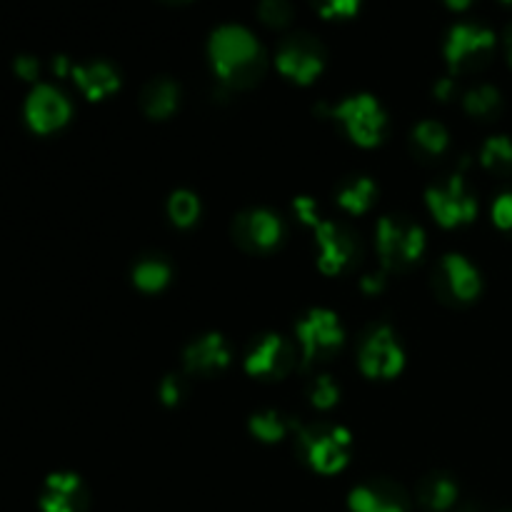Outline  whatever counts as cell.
<instances>
[{
  "label": "cell",
  "mask_w": 512,
  "mask_h": 512,
  "mask_svg": "<svg viewBox=\"0 0 512 512\" xmlns=\"http://www.w3.org/2000/svg\"><path fill=\"white\" fill-rule=\"evenodd\" d=\"M210 63L220 83L230 90L253 88L265 73V53L243 25H223L210 38Z\"/></svg>",
  "instance_id": "obj_1"
},
{
  "label": "cell",
  "mask_w": 512,
  "mask_h": 512,
  "mask_svg": "<svg viewBox=\"0 0 512 512\" xmlns=\"http://www.w3.org/2000/svg\"><path fill=\"white\" fill-rule=\"evenodd\" d=\"M418 503L430 512H445L458 503V483L448 473H430L418 485Z\"/></svg>",
  "instance_id": "obj_20"
},
{
  "label": "cell",
  "mask_w": 512,
  "mask_h": 512,
  "mask_svg": "<svg viewBox=\"0 0 512 512\" xmlns=\"http://www.w3.org/2000/svg\"><path fill=\"white\" fill-rule=\"evenodd\" d=\"M463 108L465 113L473 115V118L490 120L500 113V108H503V95H500V90L495 88V85L480 83L463 95Z\"/></svg>",
  "instance_id": "obj_25"
},
{
  "label": "cell",
  "mask_w": 512,
  "mask_h": 512,
  "mask_svg": "<svg viewBox=\"0 0 512 512\" xmlns=\"http://www.w3.org/2000/svg\"><path fill=\"white\" fill-rule=\"evenodd\" d=\"M300 450L313 470L323 475H335L348 465L350 433L330 423H310L295 428Z\"/></svg>",
  "instance_id": "obj_3"
},
{
  "label": "cell",
  "mask_w": 512,
  "mask_h": 512,
  "mask_svg": "<svg viewBox=\"0 0 512 512\" xmlns=\"http://www.w3.org/2000/svg\"><path fill=\"white\" fill-rule=\"evenodd\" d=\"M168 215L178 228H190L200 215V200L190 190H178L168 200Z\"/></svg>",
  "instance_id": "obj_27"
},
{
  "label": "cell",
  "mask_w": 512,
  "mask_h": 512,
  "mask_svg": "<svg viewBox=\"0 0 512 512\" xmlns=\"http://www.w3.org/2000/svg\"><path fill=\"white\" fill-rule=\"evenodd\" d=\"M330 118L345 130L350 140L360 148H375L383 143L388 130V115L373 95H353L330 110Z\"/></svg>",
  "instance_id": "obj_4"
},
{
  "label": "cell",
  "mask_w": 512,
  "mask_h": 512,
  "mask_svg": "<svg viewBox=\"0 0 512 512\" xmlns=\"http://www.w3.org/2000/svg\"><path fill=\"white\" fill-rule=\"evenodd\" d=\"M435 95H438L440 100L453 98V95H455V80L453 78L438 80V85H435Z\"/></svg>",
  "instance_id": "obj_36"
},
{
  "label": "cell",
  "mask_w": 512,
  "mask_h": 512,
  "mask_svg": "<svg viewBox=\"0 0 512 512\" xmlns=\"http://www.w3.org/2000/svg\"><path fill=\"white\" fill-rule=\"evenodd\" d=\"M15 73L23 80H35L40 73V63L35 58H30V55H20V58L15 60Z\"/></svg>",
  "instance_id": "obj_34"
},
{
  "label": "cell",
  "mask_w": 512,
  "mask_h": 512,
  "mask_svg": "<svg viewBox=\"0 0 512 512\" xmlns=\"http://www.w3.org/2000/svg\"><path fill=\"white\" fill-rule=\"evenodd\" d=\"M353 512H410V498L398 483L370 480L358 485L348 498Z\"/></svg>",
  "instance_id": "obj_15"
},
{
  "label": "cell",
  "mask_w": 512,
  "mask_h": 512,
  "mask_svg": "<svg viewBox=\"0 0 512 512\" xmlns=\"http://www.w3.org/2000/svg\"><path fill=\"white\" fill-rule=\"evenodd\" d=\"M508 3H512V0H508Z\"/></svg>",
  "instance_id": "obj_40"
},
{
  "label": "cell",
  "mask_w": 512,
  "mask_h": 512,
  "mask_svg": "<svg viewBox=\"0 0 512 512\" xmlns=\"http://www.w3.org/2000/svg\"><path fill=\"white\" fill-rule=\"evenodd\" d=\"M43 512H85L88 510V493L78 475L58 473L50 475L45 483L43 498H40Z\"/></svg>",
  "instance_id": "obj_17"
},
{
  "label": "cell",
  "mask_w": 512,
  "mask_h": 512,
  "mask_svg": "<svg viewBox=\"0 0 512 512\" xmlns=\"http://www.w3.org/2000/svg\"><path fill=\"white\" fill-rule=\"evenodd\" d=\"M73 80L80 88V93L88 100H103L118 90L120 78L118 70L105 60H90V63L73 65Z\"/></svg>",
  "instance_id": "obj_18"
},
{
  "label": "cell",
  "mask_w": 512,
  "mask_h": 512,
  "mask_svg": "<svg viewBox=\"0 0 512 512\" xmlns=\"http://www.w3.org/2000/svg\"><path fill=\"white\" fill-rule=\"evenodd\" d=\"M238 245L248 253H270L285 238V223L268 208H253L238 215L233 225Z\"/></svg>",
  "instance_id": "obj_13"
},
{
  "label": "cell",
  "mask_w": 512,
  "mask_h": 512,
  "mask_svg": "<svg viewBox=\"0 0 512 512\" xmlns=\"http://www.w3.org/2000/svg\"><path fill=\"white\" fill-rule=\"evenodd\" d=\"M375 248H378V258L385 270L403 273L423 258L425 233L413 220L385 215L375 228Z\"/></svg>",
  "instance_id": "obj_2"
},
{
  "label": "cell",
  "mask_w": 512,
  "mask_h": 512,
  "mask_svg": "<svg viewBox=\"0 0 512 512\" xmlns=\"http://www.w3.org/2000/svg\"><path fill=\"white\" fill-rule=\"evenodd\" d=\"M445 3H448L450 8H468V5L473 3V0H445Z\"/></svg>",
  "instance_id": "obj_38"
},
{
  "label": "cell",
  "mask_w": 512,
  "mask_h": 512,
  "mask_svg": "<svg viewBox=\"0 0 512 512\" xmlns=\"http://www.w3.org/2000/svg\"><path fill=\"white\" fill-rule=\"evenodd\" d=\"M308 400L313 408L330 410L333 405H338L340 388L335 385V380L330 375H315L308 383Z\"/></svg>",
  "instance_id": "obj_28"
},
{
  "label": "cell",
  "mask_w": 512,
  "mask_h": 512,
  "mask_svg": "<svg viewBox=\"0 0 512 512\" xmlns=\"http://www.w3.org/2000/svg\"><path fill=\"white\" fill-rule=\"evenodd\" d=\"M320 15L325 18H348L358 10L360 0H310Z\"/></svg>",
  "instance_id": "obj_32"
},
{
  "label": "cell",
  "mask_w": 512,
  "mask_h": 512,
  "mask_svg": "<svg viewBox=\"0 0 512 512\" xmlns=\"http://www.w3.org/2000/svg\"><path fill=\"white\" fill-rule=\"evenodd\" d=\"M433 290L443 303L465 305L478 298L480 290H483V278H480V270L465 255L450 253L443 255L440 263L435 265Z\"/></svg>",
  "instance_id": "obj_8"
},
{
  "label": "cell",
  "mask_w": 512,
  "mask_h": 512,
  "mask_svg": "<svg viewBox=\"0 0 512 512\" xmlns=\"http://www.w3.org/2000/svg\"><path fill=\"white\" fill-rule=\"evenodd\" d=\"M183 363L190 375H198V378H213V375H218L220 370L228 368L230 348L220 335L215 333L203 335V338L193 340V343L185 348Z\"/></svg>",
  "instance_id": "obj_16"
},
{
  "label": "cell",
  "mask_w": 512,
  "mask_h": 512,
  "mask_svg": "<svg viewBox=\"0 0 512 512\" xmlns=\"http://www.w3.org/2000/svg\"><path fill=\"white\" fill-rule=\"evenodd\" d=\"M358 363L368 378H395L405 365V353L388 325H375L363 335Z\"/></svg>",
  "instance_id": "obj_10"
},
{
  "label": "cell",
  "mask_w": 512,
  "mask_h": 512,
  "mask_svg": "<svg viewBox=\"0 0 512 512\" xmlns=\"http://www.w3.org/2000/svg\"><path fill=\"white\" fill-rule=\"evenodd\" d=\"M360 285H363V290L365 293H380V290L385 288V275L383 273H370V275H365L363 280H360Z\"/></svg>",
  "instance_id": "obj_35"
},
{
  "label": "cell",
  "mask_w": 512,
  "mask_h": 512,
  "mask_svg": "<svg viewBox=\"0 0 512 512\" xmlns=\"http://www.w3.org/2000/svg\"><path fill=\"white\" fill-rule=\"evenodd\" d=\"M170 280V265L160 255H148L140 258L133 268V283L138 285L143 293H158L168 285Z\"/></svg>",
  "instance_id": "obj_26"
},
{
  "label": "cell",
  "mask_w": 512,
  "mask_h": 512,
  "mask_svg": "<svg viewBox=\"0 0 512 512\" xmlns=\"http://www.w3.org/2000/svg\"><path fill=\"white\" fill-rule=\"evenodd\" d=\"M298 363L293 343L283 335H263L245 355V373L260 380H280Z\"/></svg>",
  "instance_id": "obj_12"
},
{
  "label": "cell",
  "mask_w": 512,
  "mask_h": 512,
  "mask_svg": "<svg viewBox=\"0 0 512 512\" xmlns=\"http://www.w3.org/2000/svg\"><path fill=\"white\" fill-rule=\"evenodd\" d=\"M275 63H278V70L285 78L295 80L300 85H308L323 73L325 48L315 35L293 33L280 43Z\"/></svg>",
  "instance_id": "obj_9"
},
{
  "label": "cell",
  "mask_w": 512,
  "mask_h": 512,
  "mask_svg": "<svg viewBox=\"0 0 512 512\" xmlns=\"http://www.w3.org/2000/svg\"><path fill=\"white\" fill-rule=\"evenodd\" d=\"M480 165L498 178L512 175V138L508 135H493L480 148Z\"/></svg>",
  "instance_id": "obj_22"
},
{
  "label": "cell",
  "mask_w": 512,
  "mask_h": 512,
  "mask_svg": "<svg viewBox=\"0 0 512 512\" xmlns=\"http://www.w3.org/2000/svg\"><path fill=\"white\" fill-rule=\"evenodd\" d=\"M315 245H318V268L325 275H338L348 270L360 255L358 238L353 230L335 220H323L313 225Z\"/></svg>",
  "instance_id": "obj_11"
},
{
  "label": "cell",
  "mask_w": 512,
  "mask_h": 512,
  "mask_svg": "<svg viewBox=\"0 0 512 512\" xmlns=\"http://www.w3.org/2000/svg\"><path fill=\"white\" fill-rule=\"evenodd\" d=\"M180 88L170 78H153L140 93V108L148 118L165 120L178 110Z\"/></svg>",
  "instance_id": "obj_19"
},
{
  "label": "cell",
  "mask_w": 512,
  "mask_h": 512,
  "mask_svg": "<svg viewBox=\"0 0 512 512\" xmlns=\"http://www.w3.org/2000/svg\"><path fill=\"white\" fill-rule=\"evenodd\" d=\"M490 218H493L495 228H500L503 233H512V185L498 193V198L493 200V208H490Z\"/></svg>",
  "instance_id": "obj_30"
},
{
  "label": "cell",
  "mask_w": 512,
  "mask_h": 512,
  "mask_svg": "<svg viewBox=\"0 0 512 512\" xmlns=\"http://www.w3.org/2000/svg\"><path fill=\"white\" fill-rule=\"evenodd\" d=\"M505 48H508V58L512 63V23H510V28L505 30Z\"/></svg>",
  "instance_id": "obj_37"
},
{
  "label": "cell",
  "mask_w": 512,
  "mask_h": 512,
  "mask_svg": "<svg viewBox=\"0 0 512 512\" xmlns=\"http://www.w3.org/2000/svg\"><path fill=\"white\" fill-rule=\"evenodd\" d=\"M70 103L58 88L53 85H38L33 93L28 95L25 103V118H28L30 128L35 133H53V130L63 128L70 118Z\"/></svg>",
  "instance_id": "obj_14"
},
{
  "label": "cell",
  "mask_w": 512,
  "mask_h": 512,
  "mask_svg": "<svg viewBox=\"0 0 512 512\" xmlns=\"http://www.w3.org/2000/svg\"><path fill=\"white\" fill-rule=\"evenodd\" d=\"M295 335H298V343L303 348V363L315 365V363H328L330 358H335V353H340L345 343V333L340 320L335 318V313L330 310H310L298 325H295Z\"/></svg>",
  "instance_id": "obj_6"
},
{
  "label": "cell",
  "mask_w": 512,
  "mask_h": 512,
  "mask_svg": "<svg viewBox=\"0 0 512 512\" xmlns=\"http://www.w3.org/2000/svg\"><path fill=\"white\" fill-rule=\"evenodd\" d=\"M450 145V135L438 120H420L413 128V148L420 158H440Z\"/></svg>",
  "instance_id": "obj_21"
},
{
  "label": "cell",
  "mask_w": 512,
  "mask_h": 512,
  "mask_svg": "<svg viewBox=\"0 0 512 512\" xmlns=\"http://www.w3.org/2000/svg\"><path fill=\"white\" fill-rule=\"evenodd\" d=\"M295 428H298V423L290 420L288 415L278 413V410H263V413H255L250 418V430L263 443H278V440L295 433Z\"/></svg>",
  "instance_id": "obj_24"
},
{
  "label": "cell",
  "mask_w": 512,
  "mask_h": 512,
  "mask_svg": "<svg viewBox=\"0 0 512 512\" xmlns=\"http://www.w3.org/2000/svg\"><path fill=\"white\" fill-rule=\"evenodd\" d=\"M428 208L433 218L438 220L443 228H460V225L473 223L478 215V198L473 190L468 188L463 175H450L443 183H435L428 188Z\"/></svg>",
  "instance_id": "obj_7"
},
{
  "label": "cell",
  "mask_w": 512,
  "mask_h": 512,
  "mask_svg": "<svg viewBox=\"0 0 512 512\" xmlns=\"http://www.w3.org/2000/svg\"><path fill=\"white\" fill-rule=\"evenodd\" d=\"M158 393H160V400H163L165 405H170V408L183 403L185 393H188V388H185V378L183 375H165V378L160 380Z\"/></svg>",
  "instance_id": "obj_31"
},
{
  "label": "cell",
  "mask_w": 512,
  "mask_h": 512,
  "mask_svg": "<svg viewBox=\"0 0 512 512\" xmlns=\"http://www.w3.org/2000/svg\"><path fill=\"white\" fill-rule=\"evenodd\" d=\"M170 3H180V0H170Z\"/></svg>",
  "instance_id": "obj_39"
},
{
  "label": "cell",
  "mask_w": 512,
  "mask_h": 512,
  "mask_svg": "<svg viewBox=\"0 0 512 512\" xmlns=\"http://www.w3.org/2000/svg\"><path fill=\"white\" fill-rule=\"evenodd\" d=\"M295 213H298V218L303 220L305 225H310V228H313V225L320 220L318 205H315L313 198H298V200H295Z\"/></svg>",
  "instance_id": "obj_33"
},
{
  "label": "cell",
  "mask_w": 512,
  "mask_h": 512,
  "mask_svg": "<svg viewBox=\"0 0 512 512\" xmlns=\"http://www.w3.org/2000/svg\"><path fill=\"white\" fill-rule=\"evenodd\" d=\"M495 53V33L485 25L460 23L445 40V58L453 73L465 75L483 70Z\"/></svg>",
  "instance_id": "obj_5"
},
{
  "label": "cell",
  "mask_w": 512,
  "mask_h": 512,
  "mask_svg": "<svg viewBox=\"0 0 512 512\" xmlns=\"http://www.w3.org/2000/svg\"><path fill=\"white\" fill-rule=\"evenodd\" d=\"M258 15L268 28H285L293 23V3L290 0H260Z\"/></svg>",
  "instance_id": "obj_29"
},
{
  "label": "cell",
  "mask_w": 512,
  "mask_h": 512,
  "mask_svg": "<svg viewBox=\"0 0 512 512\" xmlns=\"http://www.w3.org/2000/svg\"><path fill=\"white\" fill-rule=\"evenodd\" d=\"M338 203L345 213L363 215L368 213L370 205L375 203V183L370 178H353L345 180L338 190Z\"/></svg>",
  "instance_id": "obj_23"
}]
</instances>
